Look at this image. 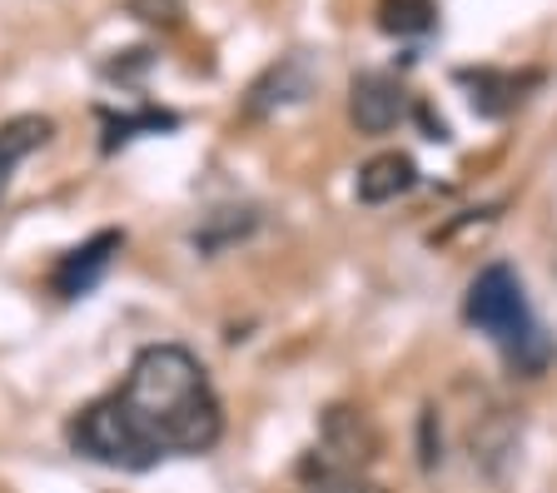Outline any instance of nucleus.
Masks as SVG:
<instances>
[{"instance_id":"obj_1","label":"nucleus","mask_w":557,"mask_h":493,"mask_svg":"<svg viewBox=\"0 0 557 493\" xmlns=\"http://www.w3.org/2000/svg\"><path fill=\"white\" fill-rule=\"evenodd\" d=\"M70 448L104 469L145 473L164 458H205L224 439V404L185 344H150L129 359L115 394L65 423Z\"/></svg>"},{"instance_id":"obj_2","label":"nucleus","mask_w":557,"mask_h":493,"mask_svg":"<svg viewBox=\"0 0 557 493\" xmlns=\"http://www.w3.org/2000/svg\"><path fill=\"white\" fill-rule=\"evenodd\" d=\"M463 319L498 344V354L508 359L512 374L537 379L553 365V344H547L543 324H537L528 289H522L512 264H487L463 294Z\"/></svg>"},{"instance_id":"obj_3","label":"nucleus","mask_w":557,"mask_h":493,"mask_svg":"<svg viewBox=\"0 0 557 493\" xmlns=\"http://www.w3.org/2000/svg\"><path fill=\"white\" fill-rule=\"evenodd\" d=\"M379 448H383V439L369 414L354 409V404H334V409H324V419H319V444L309 448V458L324 464V469L363 473L373 458H379Z\"/></svg>"},{"instance_id":"obj_4","label":"nucleus","mask_w":557,"mask_h":493,"mask_svg":"<svg viewBox=\"0 0 557 493\" xmlns=\"http://www.w3.org/2000/svg\"><path fill=\"white\" fill-rule=\"evenodd\" d=\"M413 106L418 100L408 95V85L388 71H363L348 85V120H354V130H363V135H388V130H398L413 115Z\"/></svg>"},{"instance_id":"obj_5","label":"nucleus","mask_w":557,"mask_h":493,"mask_svg":"<svg viewBox=\"0 0 557 493\" xmlns=\"http://www.w3.org/2000/svg\"><path fill=\"white\" fill-rule=\"evenodd\" d=\"M125 249V235L120 230H100V235H90L85 245L65 249V255L55 259V270H50V294L55 299H85V294H95V284L110 274V264H115V255Z\"/></svg>"},{"instance_id":"obj_6","label":"nucleus","mask_w":557,"mask_h":493,"mask_svg":"<svg viewBox=\"0 0 557 493\" xmlns=\"http://www.w3.org/2000/svg\"><path fill=\"white\" fill-rule=\"evenodd\" d=\"M453 81L468 90V106L483 120H503L543 85V71H503V65H463Z\"/></svg>"},{"instance_id":"obj_7","label":"nucleus","mask_w":557,"mask_h":493,"mask_svg":"<svg viewBox=\"0 0 557 493\" xmlns=\"http://www.w3.org/2000/svg\"><path fill=\"white\" fill-rule=\"evenodd\" d=\"M313 95V65L309 56H284L274 60L264 75H259L255 85H249V100H244V115L249 120H264L274 115V110L284 106H299V100H309Z\"/></svg>"},{"instance_id":"obj_8","label":"nucleus","mask_w":557,"mask_h":493,"mask_svg":"<svg viewBox=\"0 0 557 493\" xmlns=\"http://www.w3.org/2000/svg\"><path fill=\"white\" fill-rule=\"evenodd\" d=\"M50 140H55V120L35 115V110L11 115L0 125V205L11 195V180H15V170H21V160H30L35 150H46Z\"/></svg>"},{"instance_id":"obj_9","label":"nucleus","mask_w":557,"mask_h":493,"mask_svg":"<svg viewBox=\"0 0 557 493\" xmlns=\"http://www.w3.org/2000/svg\"><path fill=\"white\" fill-rule=\"evenodd\" d=\"M413 185H418L413 155L383 150V155H373V160L359 170V180H354V195H359L363 205H388V200H398V195H408Z\"/></svg>"},{"instance_id":"obj_10","label":"nucleus","mask_w":557,"mask_h":493,"mask_svg":"<svg viewBox=\"0 0 557 493\" xmlns=\"http://www.w3.org/2000/svg\"><path fill=\"white\" fill-rule=\"evenodd\" d=\"M373 25L394 40L429 36L433 25H438V5H433V0H379V5H373Z\"/></svg>"},{"instance_id":"obj_11","label":"nucleus","mask_w":557,"mask_h":493,"mask_svg":"<svg viewBox=\"0 0 557 493\" xmlns=\"http://www.w3.org/2000/svg\"><path fill=\"white\" fill-rule=\"evenodd\" d=\"M299 493H388L383 483H373L369 473H348V469H324V464H313L309 454L299 458Z\"/></svg>"},{"instance_id":"obj_12","label":"nucleus","mask_w":557,"mask_h":493,"mask_svg":"<svg viewBox=\"0 0 557 493\" xmlns=\"http://www.w3.org/2000/svg\"><path fill=\"white\" fill-rule=\"evenodd\" d=\"M174 125H180V115H170V110H139V115H110L104 110V155H115L120 145L139 140V135H160Z\"/></svg>"},{"instance_id":"obj_13","label":"nucleus","mask_w":557,"mask_h":493,"mask_svg":"<svg viewBox=\"0 0 557 493\" xmlns=\"http://www.w3.org/2000/svg\"><path fill=\"white\" fill-rule=\"evenodd\" d=\"M234 210H220V214H209L205 230H195V249H224L234 245V239H244L249 230H255V214L239 210V220H230Z\"/></svg>"},{"instance_id":"obj_14","label":"nucleus","mask_w":557,"mask_h":493,"mask_svg":"<svg viewBox=\"0 0 557 493\" xmlns=\"http://www.w3.org/2000/svg\"><path fill=\"white\" fill-rule=\"evenodd\" d=\"M125 11L150 30H180L185 25V5L180 0H125Z\"/></svg>"}]
</instances>
